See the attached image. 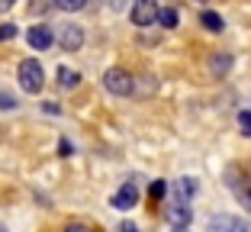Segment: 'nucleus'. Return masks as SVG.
Wrapping results in <instances>:
<instances>
[{
	"instance_id": "nucleus-1",
	"label": "nucleus",
	"mask_w": 251,
	"mask_h": 232,
	"mask_svg": "<svg viewBox=\"0 0 251 232\" xmlns=\"http://www.w3.org/2000/svg\"><path fill=\"white\" fill-rule=\"evenodd\" d=\"M20 87L26 90V94H39V90L45 87V71L36 58L20 61Z\"/></svg>"
},
{
	"instance_id": "nucleus-2",
	"label": "nucleus",
	"mask_w": 251,
	"mask_h": 232,
	"mask_svg": "<svg viewBox=\"0 0 251 232\" xmlns=\"http://www.w3.org/2000/svg\"><path fill=\"white\" fill-rule=\"evenodd\" d=\"M103 87L110 90V94H116V97H129L135 90V81L129 71H123V68H110L103 75Z\"/></svg>"
},
{
	"instance_id": "nucleus-3",
	"label": "nucleus",
	"mask_w": 251,
	"mask_h": 232,
	"mask_svg": "<svg viewBox=\"0 0 251 232\" xmlns=\"http://www.w3.org/2000/svg\"><path fill=\"white\" fill-rule=\"evenodd\" d=\"M206 232H251V226L238 216H229V213H216V216H209Z\"/></svg>"
},
{
	"instance_id": "nucleus-4",
	"label": "nucleus",
	"mask_w": 251,
	"mask_h": 232,
	"mask_svg": "<svg viewBox=\"0 0 251 232\" xmlns=\"http://www.w3.org/2000/svg\"><path fill=\"white\" fill-rule=\"evenodd\" d=\"M132 23L135 26H142V29H145V26H151V23L158 20V3L155 0H135L132 3Z\"/></svg>"
},
{
	"instance_id": "nucleus-5",
	"label": "nucleus",
	"mask_w": 251,
	"mask_h": 232,
	"mask_svg": "<svg viewBox=\"0 0 251 232\" xmlns=\"http://www.w3.org/2000/svg\"><path fill=\"white\" fill-rule=\"evenodd\" d=\"M58 45L65 49V52H77L84 45V29L77 26V23H65L58 29Z\"/></svg>"
},
{
	"instance_id": "nucleus-6",
	"label": "nucleus",
	"mask_w": 251,
	"mask_h": 232,
	"mask_svg": "<svg viewBox=\"0 0 251 232\" xmlns=\"http://www.w3.org/2000/svg\"><path fill=\"white\" fill-rule=\"evenodd\" d=\"M135 200H139V187L129 180V184H123V187L116 190V197H113V206H116V210H132Z\"/></svg>"
},
{
	"instance_id": "nucleus-7",
	"label": "nucleus",
	"mask_w": 251,
	"mask_h": 232,
	"mask_svg": "<svg viewBox=\"0 0 251 232\" xmlns=\"http://www.w3.org/2000/svg\"><path fill=\"white\" fill-rule=\"evenodd\" d=\"M26 42H29L32 49H39V52H45V49L55 42V36H52V29H49V26H32V29L26 32Z\"/></svg>"
},
{
	"instance_id": "nucleus-8",
	"label": "nucleus",
	"mask_w": 251,
	"mask_h": 232,
	"mask_svg": "<svg viewBox=\"0 0 251 232\" xmlns=\"http://www.w3.org/2000/svg\"><path fill=\"white\" fill-rule=\"evenodd\" d=\"M168 219L177 226V229H187V223H190V206H187V203H180V200L168 203Z\"/></svg>"
},
{
	"instance_id": "nucleus-9",
	"label": "nucleus",
	"mask_w": 251,
	"mask_h": 232,
	"mask_svg": "<svg viewBox=\"0 0 251 232\" xmlns=\"http://www.w3.org/2000/svg\"><path fill=\"white\" fill-rule=\"evenodd\" d=\"M197 190H200V184L193 178H177V180H174V194H177L180 203L193 200V197H197Z\"/></svg>"
},
{
	"instance_id": "nucleus-10",
	"label": "nucleus",
	"mask_w": 251,
	"mask_h": 232,
	"mask_svg": "<svg viewBox=\"0 0 251 232\" xmlns=\"http://www.w3.org/2000/svg\"><path fill=\"white\" fill-rule=\"evenodd\" d=\"M200 23H203L209 32H222V26H226V20H222L219 13H213V10H206V13L200 16Z\"/></svg>"
},
{
	"instance_id": "nucleus-11",
	"label": "nucleus",
	"mask_w": 251,
	"mask_h": 232,
	"mask_svg": "<svg viewBox=\"0 0 251 232\" xmlns=\"http://www.w3.org/2000/svg\"><path fill=\"white\" fill-rule=\"evenodd\" d=\"M58 84L61 87H77V84H81V75H77V71H71V68H58Z\"/></svg>"
},
{
	"instance_id": "nucleus-12",
	"label": "nucleus",
	"mask_w": 251,
	"mask_h": 232,
	"mask_svg": "<svg viewBox=\"0 0 251 232\" xmlns=\"http://www.w3.org/2000/svg\"><path fill=\"white\" fill-rule=\"evenodd\" d=\"M229 68H232L229 55H213V58H209V71H213V75H226Z\"/></svg>"
},
{
	"instance_id": "nucleus-13",
	"label": "nucleus",
	"mask_w": 251,
	"mask_h": 232,
	"mask_svg": "<svg viewBox=\"0 0 251 232\" xmlns=\"http://www.w3.org/2000/svg\"><path fill=\"white\" fill-rule=\"evenodd\" d=\"M155 23H161L164 29H174V26H177V10H174V7L158 10V20H155Z\"/></svg>"
},
{
	"instance_id": "nucleus-14",
	"label": "nucleus",
	"mask_w": 251,
	"mask_h": 232,
	"mask_svg": "<svg viewBox=\"0 0 251 232\" xmlns=\"http://www.w3.org/2000/svg\"><path fill=\"white\" fill-rule=\"evenodd\" d=\"M84 3L87 0H55V7L65 10V13H77V10H84Z\"/></svg>"
},
{
	"instance_id": "nucleus-15",
	"label": "nucleus",
	"mask_w": 251,
	"mask_h": 232,
	"mask_svg": "<svg viewBox=\"0 0 251 232\" xmlns=\"http://www.w3.org/2000/svg\"><path fill=\"white\" fill-rule=\"evenodd\" d=\"M16 36V26L13 23H0V42H10Z\"/></svg>"
},
{
	"instance_id": "nucleus-16",
	"label": "nucleus",
	"mask_w": 251,
	"mask_h": 232,
	"mask_svg": "<svg viewBox=\"0 0 251 232\" xmlns=\"http://www.w3.org/2000/svg\"><path fill=\"white\" fill-rule=\"evenodd\" d=\"M238 126H242L245 135H251V110H242V113H238Z\"/></svg>"
},
{
	"instance_id": "nucleus-17",
	"label": "nucleus",
	"mask_w": 251,
	"mask_h": 232,
	"mask_svg": "<svg viewBox=\"0 0 251 232\" xmlns=\"http://www.w3.org/2000/svg\"><path fill=\"white\" fill-rule=\"evenodd\" d=\"M164 190H168V184H164V180H155V184H151V200H161Z\"/></svg>"
},
{
	"instance_id": "nucleus-18",
	"label": "nucleus",
	"mask_w": 251,
	"mask_h": 232,
	"mask_svg": "<svg viewBox=\"0 0 251 232\" xmlns=\"http://www.w3.org/2000/svg\"><path fill=\"white\" fill-rule=\"evenodd\" d=\"M13 106H16V100L10 94H0V110H13Z\"/></svg>"
},
{
	"instance_id": "nucleus-19",
	"label": "nucleus",
	"mask_w": 251,
	"mask_h": 232,
	"mask_svg": "<svg viewBox=\"0 0 251 232\" xmlns=\"http://www.w3.org/2000/svg\"><path fill=\"white\" fill-rule=\"evenodd\" d=\"M65 232H94V229L84 226V223H71V226H65Z\"/></svg>"
},
{
	"instance_id": "nucleus-20",
	"label": "nucleus",
	"mask_w": 251,
	"mask_h": 232,
	"mask_svg": "<svg viewBox=\"0 0 251 232\" xmlns=\"http://www.w3.org/2000/svg\"><path fill=\"white\" fill-rule=\"evenodd\" d=\"M32 13H42V10H49V0H32Z\"/></svg>"
},
{
	"instance_id": "nucleus-21",
	"label": "nucleus",
	"mask_w": 251,
	"mask_h": 232,
	"mask_svg": "<svg viewBox=\"0 0 251 232\" xmlns=\"http://www.w3.org/2000/svg\"><path fill=\"white\" fill-rule=\"evenodd\" d=\"M119 232H139V226H135V223H123V226H119Z\"/></svg>"
},
{
	"instance_id": "nucleus-22",
	"label": "nucleus",
	"mask_w": 251,
	"mask_h": 232,
	"mask_svg": "<svg viewBox=\"0 0 251 232\" xmlns=\"http://www.w3.org/2000/svg\"><path fill=\"white\" fill-rule=\"evenodd\" d=\"M58 152H61V155H71V142H65V139H61V145H58Z\"/></svg>"
},
{
	"instance_id": "nucleus-23",
	"label": "nucleus",
	"mask_w": 251,
	"mask_h": 232,
	"mask_svg": "<svg viewBox=\"0 0 251 232\" xmlns=\"http://www.w3.org/2000/svg\"><path fill=\"white\" fill-rule=\"evenodd\" d=\"M13 3H16V0H0V13H7V10L13 7Z\"/></svg>"
},
{
	"instance_id": "nucleus-24",
	"label": "nucleus",
	"mask_w": 251,
	"mask_h": 232,
	"mask_svg": "<svg viewBox=\"0 0 251 232\" xmlns=\"http://www.w3.org/2000/svg\"><path fill=\"white\" fill-rule=\"evenodd\" d=\"M0 232H7V226H0Z\"/></svg>"
},
{
	"instance_id": "nucleus-25",
	"label": "nucleus",
	"mask_w": 251,
	"mask_h": 232,
	"mask_svg": "<svg viewBox=\"0 0 251 232\" xmlns=\"http://www.w3.org/2000/svg\"><path fill=\"white\" fill-rule=\"evenodd\" d=\"M248 203H251V190H248Z\"/></svg>"
},
{
	"instance_id": "nucleus-26",
	"label": "nucleus",
	"mask_w": 251,
	"mask_h": 232,
	"mask_svg": "<svg viewBox=\"0 0 251 232\" xmlns=\"http://www.w3.org/2000/svg\"><path fill=\"white\" fill-rule=\"evenodd\" d=\"M174 232H187V229H174Z\"/></svg>"
},
{
	"instance_id": "nucleus-27",
	"label": "nucleus",
	"mask_w": 251,
	"mask_h": 232,
	"mask_svg": "<svg viewBox=\"0 0 251 232\" xmlns=\"http://www.w3.org/2000/svg\"><path fill=\"white\" fill-rule=\"evenodd\" d=\"M197 3H203V0H197Z\"/></svg>"
}]
</instances>
